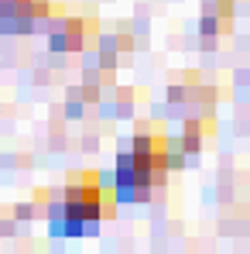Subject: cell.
<instances>
[{
	"instance_id": "1",
	"label": "cell",
	"mask_w": 250,
	"mask_h": 254,
	"mask_svg": "<svg viewBox=\"0 0 250 254\" xmlns=\"http://www.w3.org/2000/svg\"><path fill=\"white\" fill-rule=\"evenodd\" d=\"M113 189H117V199L137 203V158H134V151L117 155V162H113Z\"/></svg>"
}]
</instances>
